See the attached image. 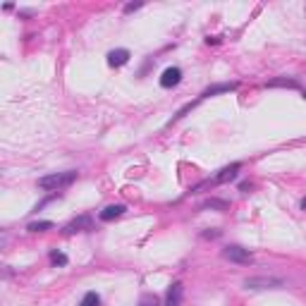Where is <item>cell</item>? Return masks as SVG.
I'll return each mask as SVG.
<instances>
[{
	"label": "cell",
	"instance_id": "obj_8",
	"mask_svg": "<svg viewBox=\"0 0 306 306\" xmlns=\"http://www.w3.org/2000/svg\"><path fill=\"white\" fill-rule=\"evenodd\" d=\"M182 294H184V285L182 282H172L165 297V306H182Z\"/></svg>",
	"mask_w": 306,
	"mask_h": 306
},
{
	"label": "cell",
	"instance_id": "obj_11",
	"mask_svg": "<svg viewBox=\"0 0 306 306\" xmlns=\"http://www.w3.org/2000/svg\"><path fill=\"white\" fill-rule=\"evenodd\" d=\"M268 89H299V82L297 79H287V77H280V79H270L268 84H266Z\"/></svg>",
	"mask_w": 306,
	"mask_h": 306
},
{
	"label": "cell",
	"instance_id": "obj_6",
	"mask_svg": "<svg viewBox=\"0 0 306 306\" xmlns=\"http://www.w3.org/2000/svg\"><path fill=\"white\" fill-rule=\"evenodd\" d=\"M182 82V70L180 67H167L165 72L161 74V86L163 89H172Z\"/></svg>",
	"mask_w": 306,
	"mask_h": 306
},
{
	"label": "cell",
	"instance_id": "obj_4",
	"mask_svg": "<svg viewBox=\"0 0 306 306\" xmlns=\"http://www.w3.org/2000/svg\"><path fill=\"white\" fill-rule=\"evenodd\" d=\"M223 258H227V261H232V263H239V266H249L253 258L249 249H244V247H237V244H230V247H225L223 249Z\"/></svg>",
	"mask_w": 306,
	"mask_h": 306
},
{
	"label": "cell",
	"instance_id": "obj_18",
	"mask_svg": "<svg viewBox=\"0 0 306 306\" xmlns=\"http://www.w3.org/2000/svg\"><path fill=\"white\" fill-rule=\"evenodd\" d=\"M220 230H206V232H201V237H203V239H218V237H220Z\"/></svg>",
	"mask_w": 306,
	"mask_h": 306
},
{
	"label": "cell",
	"instance_id": "obj_3",
	"mask_svg": "<svg viewBox=\"0 0 306 306\" xmlns=\"http://www.w3.org/2000/svg\"><path fill=\"white\" fill-rule=\"evenodd\" d=\"M239 170H242V163H232V165H227V167H223L220 172H218L213 180L208 182H201V184H196L194 189H201V187H213V184H225V182H232L237 180V175H239Z\"/></svg>",
	"mask_w": 306,
	"mask_h": 306
},
{
	"label": "cell",
	"instance_id": "obj_17",
	"mask_svg": "<svg viewBox=\"0 0 306 306\" xmlns=\"http://www.w3.org/2000/svg\"><path fill=\"white\" fill-rule=\"evenodd\" d=\"M55 198H60V194H57V192H55L53 196L43 198V201H41V203H36V208H34V211H41V208H46V206H48V203H51V201H55Z\"/></svg>",
	"mask_w": 306,
	"mask_h": 306
},
{
	"label": "cell",
	"instance_id": "obj_1",
	"mask_svg": "<svg viewBox=\"0 0 306 306\" xmlns=\"http://www.w3.org/2000/svg\"><path fill=\"white\" fill-rule=\"evenodd\" d=\"M77 175H79L77 170H67V172H53V175H46V177H41V180H38V187H41V189H46V192H57V189H65V187L74 184Z\"/></svg>",
	"mask_w": 306,
	"mask_h": 306
},
{
	"label": "cell",
	"instance_id": "obj_22",
	"mask_svg": "<svg viewBox=\"0 0 306 306\" xmlns=\"http://www.w3.org/2000/svg\"><path fill=\"white\" fill-rule=\"evenodd\" d=\"M304 98H306V91H304Z\"/></svg>",
	"mask_w": 306,
	"mask_h": 306
},
{
	"label": "cell",
	"instance_id": "obj_9",
	"mask_svg": "<svg viewBox=\"0 0 306 306\" xmlns=\"http://www.w3.org/2000/svg\"><path fill=\"white\" fill-rule=\"evenodd\" d=\"M127 206H122V203H112V206H106L101 213H98V218L103 220V223H110V220H115V218L125 216Z\"/></svg>",
	"mask_w": 306,
	"mask_h": 306
},
{
	"label": "cell",
	"instance_id": "obj_14",
	"mask_svg": "<svg viewBox=\"0 0 306 306\" xmlns=\"http://www.w3.org/2000/svg\"><path fill=\"white\" fill-rule=\"evenodd\" d=\"M79 306H101V297H98L96 292H86Z\"/></svg>",
	"mask_w": 306,
	"mask_h": 306
},
{
	"label": "cell",
	"instance_id": "obj_19",
	"mask_svg": "<svg viewBox=\"0 0 306 306\" xmlns=\"http://www.w3.org/2000/svg\"><path fill=\"white\" fill-rule=\"evenodd\" d=\"M139 7H144V2H127V5H125V12L129 15V12H134V10H139Z\"/></svg>",
	"mask_w": 306,
	"mask_h": 306
},
{
	"label": "cell",
	"instance_id": "obj_10",
	"mask_svg": "<svg viewBox=\"0 0 306 306\" xmlns=\"http://www.w3.org/2000/svg\"><path fill=\"white\" fill-rule=\"evenodd\" d=\"M129 51L127 48H117V51H110L108 53V65L110 67H122V65H127L129 62Z\"/></svg>",
	"mask_w": 306,
	"mask_h": 306
},
{
	"label": "cell",
	"instance_id": "obj_13",
	"mask_svg": "<svg viewBox=\"0 0 306 306\" xmlns=\"http://www.w3.org/2000/svg\"><path fill=\"white\" fill-rule=\"evenodd\" d=\"M201 208L206 211V208H218V211H227L230 208V203L227 201H220V198H208V201H203L201 203Z\"/></svg>",
	"mask_w": 306,
	"mask_h": 306
},
{
	"label": "cell",
	"instance_id": "obj_15",
	"mask_svg": "<svg viewBox=\"0 0 306 306\" xmlns=\"http://www.w3.org/2000/svg\"><path fill=\"white\" fill-rule=\"evenodd\" d=\"M51 263L62 268V266H67V256L62 251H57V249H53V251H51Z\"/></svg>",
	"mask_w": 306,
	"mask_h": 306
},
{
	"label": "cell",
	"instance_id": "obj_12",
	"mask_svg": "<svg viewBox=\"0 0 306 306\" xmlns=\"http://www.w3.org/2000/svg\"><path fill=\"white\" fill-rule=\"evenodd\" d=\"M53 227L55 225L51 220H38V223H29V225H27L29 232H48V230H53Z\"/></svg>",
	"mask_w": 306,
	"mask_h": 306
},
{
	"label": "cell",
	"instance_id": "obj_2",
	"mask_svg": "<svg viewBox=\"0 0 306 306\" xmlns=\"http://www.w3.org/2000/svg\"><path fill=\"white\" fill-rule=\"evenodd\" d=\"M285 285L282 278H273V275H256V278H247L244 287L247 289H278Z\"/></svg>",
	"mask_w": 306,
	"mask_h": 306
},
{
	"label": "cell",
	"instance_id": "obj_16",
	"mask_svg": "<svg viewBox=\"0 0 306 306\" xmlns=\"http://www.w3.org/2000/svg\"><path fill=\"white\" fill-rule=\"evenodd\" d=\"M139 306H161V299H158L156 294H144V297L139 299Z\"/></svg>",
	"mask_w": 306,
	"mask_h": 306
},
{
	"label": "cell",
	"instance_id": "obj_5",
	"mask_svg": "<svg viewBox=\"0 0 306 306\" xmlns=\"http://www.w3.org/2000/svg\"><path fill=\"white\" fill-rule=\"evenodd\" d=\"M93 230V218L91 216H79L70 220L65 227H62V234H77V232H89Z\"/></svg>",
	"mask_w": 306,
	"mask_h": 306
},
{
	"label": "cell",
	"instance_id": "obj_21",
	"mask_svg": "<svg viewBox=\"0 0 306 306\" xmlns=\"http://www.w3.org/2000/svg\"><path fill=\"white\" fill-rule=\"evenodd\" d=\"M302 208H304V211H306V196L302 198Z\"/></svg>",
	"mask_w": 306,
	"mask_h": 306
},
{
	"label": "cell",
	"instance_id": "obj_7",
	"mask_svg": "<svg viewBox=\"0 0 306 306\" xmlns=\"http://www.w3.org/2000/svg\"><path fill=\"white\" fill-rule=\"evenodd\" d=\"M237 86H239L237 82H227V84H213V86H208V89L198 96V101H203V98H211V96H218V93H230V91H237Z\"/></svg>",
	"mask_w": 306,
	"mask_h": 306
},
{
	"label": "cell",
	"instance_id": "obj_20",
	"mask_svg": "<svg viewBox=\"0 0 306 306\" xmlns=\"http://www.w3.org/2000/svg\"><path fill=\"white\" fill-rule=\"evenodd\" d=\"M239 189H242L244 194H249V192H251V189H253V187H251V184H247V182H244V184H239Z\"/></svg>",
	"mask_w": 306,
	"mask_h": 306
}]
</instances>
